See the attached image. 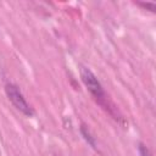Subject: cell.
Returning <instances> with one entry per match:
<instances>
[{
	"mask_svg": "<svg viewBox=\"0 0 156 156\" xmlns=\"http://www.w3.org/2000/svg\"><path fill=\"white\" fill-rule=\"evenodd\" d=\"M138 151H139V155H140V156H152L150 149H149L144 143H139V145H138Z\"/></svg>",
	"mask_w": 156,
	"mask_h": 156,
	"instance_id": "277c9868",
	"label": "cell"
},
{
	"mask_svg": "<svg viewBox=\"0 0 156 156\" xmlns=\"http://www.w3.org/2000/svg\"><path fill=\"white\" fill-rule=\"evenodd\" d=\"M79 130H80V134H82L83 139L88 143V145H90L93 149L96 150V140H95V136H93V134L90 133V130L88 129V127L85 124H82L80 128H79Z\"/></svg>",
	"mask_w": 156,
	"mask_h": 156,
	"instance_id": "3957f363",
	"label": "cell"
},
{
	"mask_svg": "<svg viewBox=\"0 0 156 156\" xmlns=\"http://www.w3.org/2000/svg\"><path fill=\"white\" fill-rule=\"evenodd\" d=\"M5 93L6 96L9 98V100L11 101V104L24 116L27 117H33L34 116V110L33 107L27 102L24 95L22 94L21 89L18 85H16L15 83H6L5 84Z\"/></svg>",
	"mask_w": 156,
	"mask_h": 156,
	"instance_id": "7a4b0ae2",
	"label": "cell"
},
{
	"mask_svg": "<svg viewBox=\"0 0 156 156\" xmlns=\"http://www.w3.org/2000/svg\"><path fill=\"white\" fill-rule=\"evenodd\" d=\"M139 6L146 9V10H150L151 12H155V4L154 2H141V1H138L136 2Z\"/></svg>",
	"mask_w": 156,
	"mask_h": 156,
	"instance_id": "5b68a950",
	"label": "cell"
},
{
	"mask_svg": "<svg viewBox=\"0 0 156 156\" xmlns=\"http://www.w3.org/2000/svg\"><path fill=\"white\" fill-rule=\"evenodd\" d=\"M79 73H80V78H82V82L83 84L87 87V89L90 91V94L93 95V98L95 99V101L106 111L108 112L115 119H119L121 117L118 116V113H116L115 111V107L110 104L108 99H107V95L104 90V87L102 84L100 83V80L98 79V77L95 76V73L85 67V66H80L79 68Z\"/></svg>",
	"mask_w": 156,
	"mask_h": 156,
	"instance_id": "6da1fadb",
	"label": "cell"
}]
</instances>
